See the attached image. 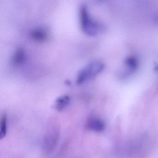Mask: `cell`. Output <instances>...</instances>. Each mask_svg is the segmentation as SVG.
<instances>
[{
    "instance_id": "6da1fadb",
    "label": "cell",
    "mask_w": 158,
    "mask_h": 158,
    "mask_svg": "<svg viewBox=\"0 0 158 158\" xmlns=\"http://www.w3.org/2000/svg\"><path fill=\"white\" fill-rule=\"evenodd\" d=\"M104 64L99 61H95L90 63L78 73L76 83L79 85L83 84L100 74L104 70Z\"/></svg>"
},
{
    "instance_id": "3957f363",
    "label": "cell",
    "mask_w": 158,
    "mask_h": 158,
    "mask_svg": "<svg viewBox=\"0 0 158 158\" xmlns=\"http://www.w3.org/2000/svg\"><path fill=\"white\" fill-rule=\"evenodd\" d=\"M105 123L101 119L96 117H92L86 122V128L90 131L96 132H102L105 129Z\"/></svg>"
},
{
    "instance_id": "52a82bcc",
    "label": "cell",
    "mask_w": 158,
    "mask_h": 158,
    "mask_svg": "<svg viewBox=\"0 0 158 158\" xmlns=\"http://www.w3.org/2000/svg\"><path fill=\"white\" fill-rule=\"evenodd\" d=\"M7 116L5 114L2 116L0 121V139H3L7 133Z\"/></svg>"
},
{
    "instance_id": "7a4b0ae2",
    "label": "cell",
    "mask_w": 158,
    "mask_h": 158,
    "mask_svg": "<svg viewBox=\"0 0 158 158\" xmlns=\"http://www.w3.org/2000/svg\"><path fill=\"white\" fill-rule=\"evenodd\" d=\"M81 25L83 32L90 36H96L99 32V26L92 20L86 8L83 7L80 11Z\"/></svg>"
},
{
    "instance_id": "5b68a950",
    "label": "cell",
    "mask_w": 158,
    "mask_h": 158,
    "mask_svg": "<svg viewBox=\"0 0 158 158\" xmlns=\"http://www.w3.org/2000/svg\"><path fill=\"white\" fill-rule=\"evenodd\" d=\"M70 102V96L67 95L61 96L58 97L55 101V109L58 111H61L66 108Z\"/></svg>"
},
{
    "instance_id": "ba28073f",
    "label": "cell",
    "mask_w": 158,
    "mask_h": 158,
    "mask_svg": "<svg viewBox=\"0 0 158 158\" xmlns=\"http://www.w3.org/2000/svg\"><path fill=\"white\" fill-rule=\"evenodd\" d=\"M125 64L127 68L130 71H135L138 67V61L136 58L132 56L128 57L125 60Z\"/></svg>"
},
{
    "instance_id": "277c9868",
    "label": "cell",
    "mask_w": 158,
    "mask_h": 158,
    "mask_svg": "<svg viewBox=\"0 0 158 158\" xmlns=\"http://www.w3.org/2000/svg\"><path fill=\"white\" fill-rule=\"evenodd\" d=\"M27 58L26 52L23 48H18L12 57L13 63L15 65L19 66L25 63Z\"/></svg>"
},
{
    "instance_id": "8992f818",
    "label": "cell",
    "mask_w": 158,
    "mask_h": 158,
    "mask_svg": "<svg viewBox=\"0 0 158 158\" xmlns=\"http://www.w3.org/2000/svg\"><path fill=\"white\" fill-rule=\"evenodd\" d=\"M32 38L37 42L45 41L47 39V34L44 31L41 30H36L31 33Z\"/></svg>"
}]
</instances>
